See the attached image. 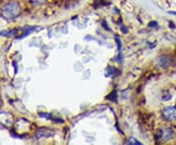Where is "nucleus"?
<instances>
[{
  "mask_svg": "<svg viewBox=\"0 0 176 145\" xmlns=\"http://www.w3.org/2000/svg\"><path fill=\"white\" fill-rule=\"evenodd\" d=\"M54 131L48 128H40L36 132V137H50L54 135Z\"/></svg>",
  "mask_w": 176,
  "mask_h": 145,
  "instance_id": "39448f33",
  "label": "nucleus"
},
{
  "mask_svg": "<svg viewBox=\"0 0 176 145\" xmlns=\"http://www.w3.org/2000/svg\"><path fill=\"white\" fill-rule=\"evenodd\" d=\"M174 137V131L171 127H162L157 131L156 135H154V140L158 143H163L167 142Z\"/></svg>",
  "mask_w": 176,
  "mask_h": 145,
  "instance_id": "f03ea898",
  "label": "nucleus"
},
{
  "mask_svg": "<svg viewBox=\"0 0 176 145\" xmlns=\"http://www.w3.org/2000/svg\"><path fill=\"white\" fill-rule=\"evenodd\" d=\"M29 1L33 5H35V6H40V5L45 3L46 0H29Z\"/></svg>",
  "mask_w": 176,
  "mask_h": 145,
  "instance_id": "423d86ee",
  "label": "nucleus"
},
{
  "mask_svg": "<svg viewBox=\"0 0 176 145\" xmlns=\"http://www.w3.org/2000/svg\"><path fill=\"white\" fill-rule=\"evenodd\" d=\"M162 118L167 122H172L176 120V107L170 106L164 108L162 112Z\"/></svg>",
  "mask_w": 176,
  "mask_h": 145,
  "instance_id": "7ed1b4c3",
  "label": "nucleus"
},
{
  "mask_svg": "<svg viewBox=\"0 0 176 145\" xmlns=\"http://www.w3.org/2000/svg\"><path fill=\"white\" fill-rule=\"evenodd\" d=\"M172 65V59L167 55L159 56L157 60V66L162 69H166Z\"/></svg>",
  "mask_w": 176,
  "mask_h": 145,
  "instance_id": "20e7f679",
  "label": "nucleus"
},
{
  "mask_svg": "<svg viewBox=\"0 0 176 145\" xmlns=\"http://www.w3.org/2000/svg\"><path fill=\"white\" fill-rule=\"evenodd\" d=\"M127 144H129V143H133V144H141V142H139L138 140H136V139L134 138H129L128 140L126 141Z\"/></svg>",
  "mask_w": 176,
  "mask_h": 145,
  "instance_id": "0eeeda50",
  "label": "nucleus"
},
{
  "mask_svg": "<svg viewBox=\"0 0 176 145\" xmlns=\"http://www.w3.org/2000/svg\"><path fill=\"white\" fill-rule=\"evenodd\" d=\"M21 12H22V9L18 2H10L3 7L2 16L7 20H12L17 18Z\"/></svg>",
  "mask_w": 176,
  "mask_h": 145,
  "instance_id": "f257e3e1",
  "label": "nucleus"
}]
</instances>
